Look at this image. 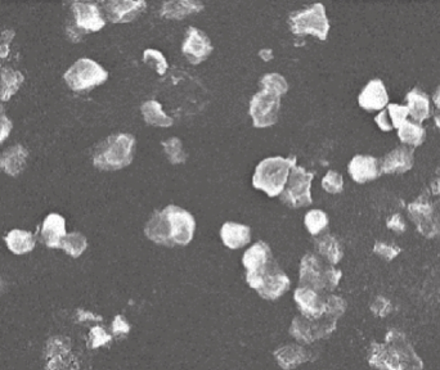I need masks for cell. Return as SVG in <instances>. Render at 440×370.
<instances>
[{
  "instance_id": "9",
  "label": "cell",
  "mask_w": 440,
  "mask_h": 370,
  "mask_svg": "<svg viewBox=\"0 0 440 370\" xmlns=\"http://www.w3.org/2000/svg\"><path fill=\"white\" fill-rule=\"evenodd\" d=\"M64 79L71 90L81 93L104 84L108 79V72L96 61L81 58L64 72Z\"/></svg>"
},
{
  "instance_id": "26",
  "label": "cell",
  "mask_w": 440,
  "mask_h": 370,
  "mask_svg": "<svg viewBox=\"0 0 440 370\" xmlns=\"http://www.w3.org/2000/svg\"><path fill=\"white\" fill-rule=\"evenodd\" d=\"M314 246H315V251H317L315 253L320 256L323 260L327 261L328 264L332 266L339 264L344 256L341 244L335 236H331V234L317 236L314 239Z\"/></svg>"
},
{
  "instance_id": "6",
  "label": "cell",
  "mask_w": 440,
  "mask_h": 370,
  "mask_svg": "<svg viewBox=\"0 0 440 370\" xmlns=\"http://www.w3.org/2000/svg\"><path fill=\"white\" fill-rule=\"evenodd\" d=\"M246 282L262 299L271 301L282 297L291 287L288 274L274 260L257 271L246 273Z\"/></svg>"
},
{
  "instance_id": "8",
  "label": "cell",
  "mask_w": 440,
  "mask_h": 370,
  "mask_svg": "<svg viewBox=\"0 0 440 370\" xmlns=\"http://www.w3.org/2000/svg\"><path fill=\"white\" fill-rule=\"evenodd\" d=\"M290 30L297 36L313 35L325 41L329 32V21L326 15V7L315 3L306 9L297 10L288 18Z\"/></svg>"
},
{
  "instance_id": "47",
  "label": "cell",
  "mask_w": 440,
  "mask_h": 370,
  "mask_svg": "<svg viewBox=\"0 0 440 370\" xmlns=\"http://www.w3.org/2000/svg\"><path fill=\"white\" fill-rule=\"evenodd\" d=\"M388 228L392 229L397 233H404L407 227H406V222L403 220V218L398 213H395V215H392L390 219H388Z\"/></svg>"
},
{
  "instance_id": "17",
  "label": "cell",
  "mask_w": 440,
  "mask_h": 370,
  "mask_svg": "<svg viewBox=\"0 0 440 370\" xmlns=\"http://www.w3.org/2000/svg\"><path fill=\"white\" fill-rule=\"evenodd\" d=\"M409 216L412 221L416 224L417 230L426 236V238H434V230H432V205L429 202L427 190H425L420 197L417 198L415 202L409 205Z\"/></svg>"
},
{
  "instance_id": "15",
  "label": "cell",
  "mask_w": 440,
  "mask_h": 370,
  "mask_svg": "<svg viewBox=\"0 0 440 370\" xmlns=\"http://www.w3.org/2000/svg\"><path fill=\"white\" fill-rule=\"evenodd\" d=\"M294 299L301 315L312 319H318L325 315L326 311V297L318 292L313 291L311 288L299 287L294 292Z\"/></svg>"
},
{
  "instance_id": "19",
  "label": "cell",
  "mask_w": 440,
  "mask_h": 370,
  "mask_svg": "<svg viewBox=\"0 0 440 370\" xmlns=\"http://www.w3.org/2000/svg\"><path fill=\"white\" fill-rule=\"evenodd\" d=\"M413 167V150L398 147L381 159V173H404Z\"/></svg>"
},
{
  "instance_id": "52",
  "label": "cell",
  "mask_w": 440,
  "mask_h": 370,
  "mask_svg": "<svg viewBox=\"0 0 440 370\" xmlns=\"http://www.w3.org/2000/svg\"><path fill=\"white\" fill-rule=\"evenodd\" d=\"M434 121H435V125H437L440 130V111H438V112L434 115Z\"/></svg>"
},
{
  "instance_id": "50",
  "label": "cell",
  "mask_w": 440,
  "mask_h": 370,
  "mask_svg": "<svg viewBox=\"0 0 440 370\" xmlns=\"http://www.w3.org/2000/svg\"><path fill=\"white\" fill-rule=\"evenodd\" d=\"M432 193L434 196H440V175L432 183Z\"/></svg>"
},
{
  "instance_id": "49",
  "label": "cell",
  "mask_w": 440,
  "mask_h": 370,
  "mask_svg": "<svg viewBox=\"0 0 440 370\" xmlns=\"http://www.w3.org/2000/svg\"><path fill=\"white\" fill-rule=\"evenodd\" d=\"M259 57L264 61V62H269V61H272L273 59V50L272 49H269V48H264V49H262L260 52H259Z\"/></svg>"
},
{
  "instance_id": "24",
  "label": "cell",
  "mask_w": 440,
  "mask_h": 370,
  "mask_svg": "<svg viewBox=\"0 0 440 370\" xmlns=\"http://www.w3.org/2000/svg\"><path fill=\"white\" fill-rule=\"evenodd\" d=\"M272 260L273 253L269 244L259 241L243 253L242 265L246 269V273H253L257 271L259 269L264 268L265 265Z\"/></svg>"
},
{
  "instance_id": "36",
  "label": "cell",
  "mask_w": 440,
  "mask_h": 370,
  "mask_svg": "<svg viewBox=\"0 0 440 370\" xmlns=\"http://www.w3.org/2000/svg\"><path fill=\"white\" fill-rule=\"evenodd\" d=\"M144 64L152 66L157 72V75L164 76L168 71L169 64L165 55L161 53L160 50L156 49H146L143 52Z\"/></svg>"
},
{
  "instance_id": "29",
  "label": "cell",
  "mask_w": 440,
  "mask_h": 370,
  "mask_svg": "<svg viewBox=\"0 0 440 370\" xmlns=\"http://www.w3.org/2000/svg\"><path fill=\"white\" fill-rule=\"evenodd\" d=\"M141 112L143 115L144 121L156 127H173L174 120L162 111L161 103L157 101H147L141 106Z\"/></svg>"
},
{
  "instance_id": "51",
  "label": "cell",
  "mask_w": 440,
  "mask_h": 370,
  "mask_svg": "<svg viewBox=\"0 0 440 370\" xmlns=\"http://www.w3.org/2000/svg\"><path fill=\"white\" fill-rule=\"evenodd\" d=\"M432 103L437 106L438 111H440V85L438 89L435 90V93L432 95Z\"/></svg>"
},
{
  "instance_id": "32",
  "label": "cell",
  "mask_w": 440,
  "mask_h": 370,
  "mask_svg": "<svg viewBox=\"0 0 440 370\" xmlns=\"http://www.w3.org/2000/svg\"><path fill=\"white\" fill-rule=\"evenodd\" d=\"M87 247H88L87 236L79 232H72L70 234L64 236L59 248H62L64 252L70 255L73 259H78L85 252Z\"/></svg>"
},
{
  "instance_id": "3",
  "label": "cell",
  "mask_w": 440,
  "mask_h": 370,
  "mask_svg": "<svg viewBox=\"0 0 440 370\" xmlns=\"http://www.w3.org/2000/svg\"><path fill=\"white\" fill-rule=\"evenodd\" d=\"M297 166L295 156H274L264 158L255 167L253 175V187L264 192L268 197H280L288 184L291 169Z\"/></svg>"
},
{
  "instance_id": "39",
  "label": "cell",
  "mask_w": 440,
  "mask_h": 370,
  "mask_svg": "<svg viewBox=\"0 0 440 370\" xmlns=\"http://www.w3.org/2000/svg\"><path fill=\"white\" fill-rule=\"evenodd\" d=\"M388 113H389V118L392 121V127L399 129L400 125L404 121H407V118L409 116V107L390 103V104H388Z\"/></svg>"
},
{
  "instance_id": "38",
  "label": "cell",
  "mask_w": 440,
  "mask_h": 370,
  "mask_svg": "<svg viewBox=\"0 0 440 370\" xmlns=\"http://www.w3.org/2000/svg\"><path fill=\"white\" fill-rule=\"evenodd\" d=\"M345 310H346V302H345L344 299H341L339 296H334V294L326 296L325 315L339 320L340 316L344 315Z\"/></svg>"
},
{
  "instance_id": "42",
  "label": "cell",
  "mask_w": 440,
  "mask_h": 370,
  "mask_svg": "<svg viewBox=\"0 0 440 370\" xmlns=\"http://www.w3.org/2000/svg\"><path fill=\"white\" fill-rule=\"evenodd\" d=\"M371 311L378 316V318H385L392 311V304L388 299H385L383 296H378L375 299L371 305Z\"/></svg>"
},
{
  "instance_id": "1",
  "label": "cell",
  "mask_w": 440,
  "mask_h": 370,
  "mask_svg": "<svg viewBox=\"0 0 440 370\" xmlns=\"http://www.w3.org/2000/svg\"><path fill=\"white\" fill-rule=\"evenodd\" d=\"M196 220L192 213L176 205L155 211L144 227V234L164 247H185L192 242Z\"/></svg>"
},
{
  "instance_id": "28",
  "label": "cell",
  "mask_w": 440,
  "mask_h": 370,
  "mask_svg": "<svg viewBox=\"0 0 440 370\" xmlns=\"http://www.w3.org/2000/svg\"><path fill=\"white\" fill-rule=\"evenodd\" d=\"M24 75L10 67H0V101L7 102L24 83Z\"/></svg>"
},
{
  "instance_id": "35",
  "label": "cell",
  "mask_w": 440,
  "mask_h": 370,
  "mask_svg": "<svg viewBox=\"0 0 440 370\" xmlns=\"http://www.w3.org/2000/svg\"><path fill=\"white\" fill-rule=\"evenodd\" d=\"M304 225L313 236H320L323 230L327 229V213L322 210H311L305 215Z\"/></svg>"
},
{
  "instance_id": "33",
  "label": "cell",
  "mask_w": 440,
  "mask_h": 370,
  "mask_svg": "<svg viewBox=\"0 0 440 370\" xmlns=\"http://www.w3.org/2000/svg\"><path fill=\"white\" fill-rule=\"evenodd\" d=\"M259 85L262 87V90L269 92V93L278 95V97H282L288 92V81L281 73H277V72H271V73L264 75L259 81Z\"/></svg>"
},
{
  "instance_id": "10",
  "label": "cell",
  "mask_w": 440,
  "mask_h": 370,
  "mask_svg": "<svg viewBox=\"0 0 440 370\" xmlns=\"http://www.w3.org/2000/svg\"><path fill=\"white\" fill-rule=\"evenodd\" d=\"M314 173L301 166H294L290 171L288 184L281 193V201L290 208H300L313 204L312 183Z\"/></svg>"
},
{
  "instance_id": "44",
  "label": "cell",
  "mask_w": 440,
  "mask_h": 370,
  "mask_svg": "<svg viewBox=\"0 0 440 370\" xmlns=\"http://www.w3.org/2000/svg\"><path fill=\"white\" fill-rule=\"evenodd\" d=\"M12 121L6 115V111L3 104L0 103V143L4 142L9 136V133L12 130Z\"/></svg>"
},
{
  "instance_id": "30",
  "label": "cell",
  "mask_w": 440,
  "mask_h": 370,
  "mask_svg": "<svg viewBox=\"0 0 440 370\" xmlns=\"http://www.w3.org/2000/svg\"><path fill=\"white\" fill-rule=\"evenodd\" d=\"M6 242L8 246L9 251L15 255L31 252L35 248V236H32L30 232L20 230V229L10 230L6 236Z\"/></svg>"
},
{
  "instance_id": "41",
  "label": "cell",
  "mask_w": 440,
  "mask_h": 370,
  "mask_svg": "<svg viewBox=\"0 0 440 370\" xmlns=\"http://www.w3.org/2000/svg\"><path fill=\"white\" fill-rule=\"evenodd\" d=\"M110 341H111V336L102 328H99V327L93 328L90 331V334H89V343H90V347H93V348L104 346Z\"/></svg>"
},
{
  "instance_id": "2",
  "label": "cell",
  "mask_w": 440,
  "mask_h": 370,
  "mask_svg": "<svg viewBox=\"0 0 440 370\" xmlns=\"http://www.w3.org/2000/svg\"><path fill=\"white\" fill-rule=\"evenodd\" d=\"M367 359L369 365L378 370H425L421 357L398 329L386 333L385 343L372 342Z\"/></svg>"
},
{
  "instance_id": "4",
  "label": "cell",
  "mask_w": 440,
  "mask_h": 370,
  "mask_svg": "<svg viewBox=\"0 0 440 370\" xmlns=\"http://www.w3.org/2000/svg\"><path fill=\"white\" fill-rule=\"evenodd\" d=\"M136 138L132 134L120 133L110 135L99 143L94 155L93 164L104 171H116L130 165L134 158Z\"/></svg>"
},
{
  "instance_id": "23",
  "label": "cell",
  "mask_w": 440,
  "mask_h": 370,
  "mask_svg": "<svg viewBox=\"0 0 440 370\" xmlns=\"http://www.w3.org/2000/svg\"><path fill=\"white\" fill-rule=\"evenodd\" d=\"M220 238L229 250H239L250 243L251 229L243 224L227 221L220 229Z\"/></svg>"
},
{
  "instance_id": "46",
  "label": "cell",
  "mask_w": 440,
  "mask_h": 370,
  "mask_svg": "<svg viewBox=\"0 0 440 370\" xmlns=\"http://www.w3.org/2000/svg\"><path fill=\"white\" fill-rule=\"evenodd\" d=\"M375 121H376L377 127H380L383 131H392L394 129L388 110L380 111V113L375 118Z\"/></svg>"
},
{
  "instance_id": "25",
  "label": "cell",
  "mask_w": 440,
  "mask_h": 370,
  "mask_svg": "<svg viewBox=\"0 0 440 370\" xmlns=\"http://www.w3.org/2000/svg\"><path fill=\"white\" fill-rule=\"evenodd\" d=\"M409 116L415 120L417 124H421L424 120L430 118L432 115V103L430 98L425 94L420 89H412L406 97Z\"/></svg>"
},
{
  "instance_id": "31",
  "label": "cell",
  "mask_w": 440,
  "mask_h": 370,
  "mask_svg": "<svg viewBox=\"0 0 440 370\" xmlns=\"http://www.w3.org/2000/svg\"><path fill=\"white\" fill-rule=\"evenodd\" d=\"M398 138L403 144L415 148L425 142L426 131L424 127H421V124L407 120L398 129Z\"/></svg>"
},
{
  "instance_id": "20",
  "label": "cell",
  "mask_w": 440,
  "mask_h": 370,
  "mask_svg": "<svg viewBox=\"0 0 440 370\" xmlns=\"http://www.w3.org/2000/svg\"><path fill=\"white\" fill-rule=\"evenodd\" d=\"M274 357L283 370L297 368L300 364L312 360L313 355L308 348L297 345H286L274 351Z\"/></svg>"
},
{
  "instance_id": "12",
  "label": "cell",
  "mask_w": 440,
  "mask_h": 370,
  "mask_svg": "<svg viewBox=\"0 0 440 370\" xmlns=\"http://www.w3.org/2000/svg\"><path fill=\"white\" fill-rule=\"evenodd\" d=\"M281 97L260 90L250 101L248 115L256 129H267L277 122L280 115Z\"/></svg>"
},
{
  "instance_id": "27",
  "label": "cell",
  "mask_w": 440,
  "mask_h": 370,
  "mask_svg": "<svg viewBox=\"0 0 440 370\" xmlns=\"http://www.w3.org/2000/svg\"><path fill=\"white\" fill-rule=\"evenodd\" d=\"M204 9V4L200 1L179 0V1H166L161 6V17L169 20H183L185 17L199 13Z\"/></svg>"
},
{
  "instance_id": "48",
  "label": "cell",
  "mask_w": 440,
  "mask_h": 370,
  "mask_svg": "<svg viewBox=\"0 0 440 370\" xmlns=\"http://www.w3.org/2000/svg\"><path fill=\"white\" fill-rule=\"evenodd\" d=\"M432 225L434 236H440V199L432 205Z\"/></svg>"
},
{
  "instance_id": "40",
  "label": "cell",
  "mask_w": 440,
  "mask_h": 370,
  "mask_svg": "<svg viewBox=\"0 0 440 370\" xmlns=\"http://www.w3.org/2000/svg\"><path fill=\"white\" fill-rule=\"evenodd\" d=\"M400 251L402 250L398 246L384 243V242H376L375 247H374V252L388 261L394 260L399 255Z\"/></svg>"
},
{
  "instance_id": "14",
  "label": "cell",
  "mask_w": 440,
  "mask_h": 370,
  "mask_svg": "<svg viewBox=\"0 0 440 370\" xmlns=\"http://www.w3.org/2000/svg\"><path fill=\"white\" fill-rule=\"evenodd\" d=\"M102 6L106 18L113 24L132 22L147 8V3L143 0H113L106 1Z\"/></svg>"
},
{
  "instance_id": "37",
  "label": "cell",
  "mask_w": 440,
  "mask_h": 370,
  "mask_svg": "<svg viewBox=\"0 0 440 370\" xmlns=\"http://www.w3.org/2000/svg\"><path fill=\"white\" fill-rule=\"evenodd\" d=\"M322 188L329 194H339L344 190V179L341 173L329 170L322 179Z\"/></svg>"
},
{
  "instance_id": "13",
  "label": "cell",
  "mask_w": 440,
  "mask_h": 370,
  "mask_svg": "<svg viewBox=\"0 0 440 370\" xmlns=\"http://www.w3.org/2000/svg\"><path fill=\"white\" fill-rule=\"evenodd\" d=\"M213 52V44L208 35L197 27H188L182 44V53L192 64H200L208 59Z\"/></svg>"
},
{
  "instance_id": "16",
  "label": "cell",
  "mask_w": 440,
  "mask_h": 370,
  "mask_svg": "<svg viewBox=\"0 0 440 370\" xmlns=\"http://www.w3.org/2000/svg\"><path fill=\"white\" fill-rule=\"evenodd\" d=\"M349 175L358 184L377 179L381 175V159L374 156L357 155L352 158L348 166Z\"/></svg>"
},
{
  "instance_id": "5",
  "label": "cell",
  "mask_w": 440,
  "mask_h": 370,
  "mask_svg": "<svg viewBox=\"0 0 440 370\" xmlns=\"http://www.w3.org/2000/svg\"><path fill=\"white\" fill-rule=\"evenodd\" d=\"M300 287L311 288L325 294L332 292L340 282L343 273L323 260L317 253L305 255L300 262Z\"/></svg>"
},
{
  "instance_id": "43",
  "label": "cell",
  "mask_w": 440,
  "mask_h": 370,
  "mask_svg": "<svg viewBox=\"0 0 440 370\" xmlns=\"http://www.w3.org/2000/svg\"><path fill=\"white\" fill-rule=\"evenodd\" d=\"M16 32L10 29L0 30V58H7L9 55V45L15 38Z\"/></svg>"
},
{
  "instance_id": "11",
  "label": "cell",
  "mask_w": 440,
  "mask_h": 370,
  "mask_svg": "<svg viewBox=\"0 0 440 370\" xmlns=\"http://www.w3.org/2000/svg\"><path fill=\"white\" fill-rule=\"evenodd\" d=\"M336 324L337 319L327 315H323L318 319L297 316L290 327V334L299 342L309 345L318 339L328 337L336 329Z\"/></svg>"
},
{
  "instance_id": "45",
  "label": "cell",
  "mask_w": 440,
  "mask_h": 370,
  "mask_svg": "<svg viewBox=\"0 0 440 370\" xmlns=\"http://www.w3.org/2000/svg\"><path fill=\"white\" fill-rule=\"evenodd\" d=\"M130 331L128 322L125 320V318L122 315H118L115 318L113 323V333L115 336H120V334H127Z\"/></svg>"
},
{
  "instance_id": "21",
  "label": "cell",
  "mask_w": 440,
  "mask_h": 370,
  "mask_svg": "<svg viewBox=\"0 0 440 370\" xmlns=\"http://www.w3.org/2000/svg\"><path fill=\"white\" fill-rule=\"evenodd\" d=\"M29 152L21 144H15L0 153V169L9 176H17L26 167Z\"/></svg>"
},
{
  "instance_id": "22",
  "label": "cell",
  "mask_w": 440,
  "mask_h": 370,
  "mask_svg": "<svg viewBox=\"0 0 440 370\" xmlns=\"http://www.w3.org/2000/svg\"><path fill=\"white\" fill-rule=\"evenodd\" d=\"M66 221L58 213H49L41 227V239L49 248H59L66 236Z\"/></svg>"
},
{
  "instance_id": "34",
  "label": "cell",
  "mask_w": 440,
  "mask_h": 370,
  "mask_svg": "<svg viewBox=\"0 0 440 370\" xmlns=\"http://www.w3.org/2000/svg\"><path fill=\"white\" fill-rule=\"evenodd\" d=\"M162 148L166 155L170 164L173 165H182L187 161V153L183 150V144L182 141L176 136H173L170 139H166L162 142Z\"/></svg>"
},
{
  "instance_id": "18",
  "label": "cell",
  "mask_w": 440,
  "mask_h": 370,
  "mask_svg": "<svg viewBox=\"0 0 440 370\" xmlns=\"http://www.w3.org/2000/svg\"><path fill=\"white\" fill-rule=\"evenodd\" d=\"M358 103L363 110L383 111L389 104V95L384 83L380 79L371 80L360 92Z\"/></svg>"
},
{
  "instance_id": "7",
  "label": "cell",
  "mask_w": 440,
  "mask_h": 370,
  "mask_svg": "<svg viewBox=\"0 0 440 370\" xmlns=\"http://www.w3.org/2000/svg\"><path fill=\"white\" fill-rule=\"evenodd\" d=\"M71 12L73 22L67 24L66 31L73 43H79L89 32L99 31L106 26V18L97 3L73 1Z\"/></svg>"
}]
</instances>
